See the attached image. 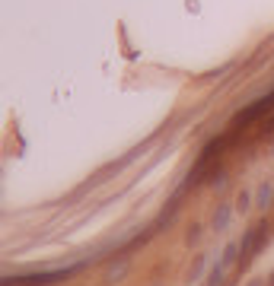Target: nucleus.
<instances>
[{
	"instance_id": "nucleus-1",
	"label": "nucleus",
	"mask_w": 274,
	"mask_h": 286,
	"mask_svg": "<svg viewBox=\"0 0 274 286\" xmlns=\"http://www.w3.org/2000/svg\"><path fill=\"white\" fill-rule=\"evenodd\" d=\"M262 242H265V226H258V229H255V235L245 238V245H243V264L255 257V251H258V245H262Z\"/></svg>"
}]
</instances>
